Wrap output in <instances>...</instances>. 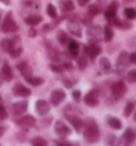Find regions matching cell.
Segmentation results:
<instances>
[{
  "label": "cell",
  "instance_id": "6da1fadb",
  "mask_svg": "<svg viewBox=\"0 0 136 146\" xmlns=\"http://www.w3.org/2000/svg\"><path fill=\"white\" fill-rule=\"evenodd\" d=\"M83 139L87 143H95L98 142L101 138V130L97 121L94 118H87L86 121H83Z\"/></svg>",
  "mask_w": 136,
  "mask_h": 146
},
{
  "label": "cell",
  "instance_id": "7a4b0ae2",
  "mask_svg": "<svg viewBox=\"0 0 136 146\" xmlns=\"http://www.w3.org/2000/svg\"><path fill=\"white\" fill-rule=\"evenodd\" d=\"M68 31L74 37H82V23L77 13L68 17Z\"/></svg>",
  "mask_w": 136,
  "mask_h": 146
},
{
  "label": "cell",
  "instance_id": "3957f363",
  "mask_svg": "<svg viewBox=\"0 0 136 146\" xmlns=\"http://www.w3.org/2000/svg\"><path fill=\"white\" fill-rule=\"evenodd\" d=\"M0 31L3 33H16L19 31V25L13 19V13L12 12H8L5 17L1 21V25H0Z\"/></svg>",
  "mask_w": 136,
  "mask_h": 146
},
{
  "label": "cell",
  "instance_id": "277c9868",
  "mask_svg": "<svg viewBox=\"0 0 136 146\" xmlns=\"http://www.w3.org/2000/svg\"><path fill=\"white\" fill-rule=\"evenodd\" d=\"M86 36L90 44H97L103 38V29L98 24H89L86 29Z\"/></svg>",
  "mask_w": 136,
  "mask_h": 146
},
{
  "label": "cell",
  "instance_id": "5b68a950",
  "mask_svg": "<svg viewBox=\"0 0 136 146\" xmlns=\"http://www.w3.org/2000/svg\"><path fill=\"white\" fill-rule=\"evenodd\" d=\"M36 122H37L36 118L30 114H21V115L15 117V125H17V126L24 129V130H28L30 127H34L36 126Z\"/></svg>",
  "mask_w": 136,
  "mask_h": 146
},
{
  "label": "cell",
  "instance_id": "8992f818",
  "mask_svg": "<svg viewBox=\"0 0 136 146\" xmlns=\"http://www.w3.org/2000/svg\"><path fill=\"white\" fill-rule=\"evenodd\" d=\"M44 44H45L46 56H48V58H49L52 62H60L61 58H62V53H61V50L58 49L57 46H54L50 41H48V40H45Z\"/></svg>",
  "mask_w": 136,
  "mask_h": 146
},
{
  "label": "cell",
  "instance_id": "52a82bcc",
  "mask_svg": "<svg viewBox=\"0 0 136 146\" xmlns=\"http://www.w3.org/2000/svg\"><path fill=\"white\" fill-rule=\"evenodd\" d=\"M127 93V85H125L124 81H115L112 85H111V94L114 96L115 100H120L122 97Z\"/></svg>",
  "mask_w": 136,
  "mask_h": 146
},
{
  "label": "cell",
  "instance_id": "ba28073f",
  "mask_svg": "<svg viewBox=\"0 0 136 146\" xmlns=\"http://www.w3.org/2000/svg\"><path fill=\"white\" fill-rule=\"evenodd\" d=\"M83 102L85 105L90 106V108H95L99 104V90L98 89H91L90 92H87L83 97Z\"/></svg>",
  "mask_w": 136,
  "mask_h": 146
},
{
  "label": "cell",
  "instance_id": "9c48e42d",
  "mask_svg": "<svg viewBox=\"0 0 136 146\" xmlns=\"http://www.w3.org/2000/svg\"><path fill=\"white\" fill-rule=\"evenodd\" d=\"M54 131L58 137H62V138H66L72 134V129L65 123L64 119H57L54 122Z\"/></svg>",
  "mask_w": 136,
  "mask_h": 146
},
{
  "label": "cell",
  "instance_id": "30bf717a",
  "mask_svg": "<svg viewBox=\"0 0 136 146\" xmlns=\"http://www.w3.org/2000/svg\"><path fill=\"white\" fill-rule=\"evenodd\" d=\"M66 98V93L64 89H53L50 93V105L53 106H60V104L64 102V100Z\"/></svg>",
  "mask_w": 136,
  "mask_h": 146
},
{
  "label": "cell",
  "instance_id": "8fae6325",
  "mask_svg": "<svg viewBox=\"0 0 136 146\" xmlns=\"http://www.w3.org/2000/svg\"><path fill=\"white\" fill-rule=\"evenodd\" d=\"M128 65H129V53L127 52V50H122L120 53H119V56H118V58H116V64H115L116 70L122 72V70L127 69Z\"/></svg>",
  "mask_w": 136,
  "mask_h": 146
},
{
  "label": "cell",
  "instance_id": "7c38bea8",
  "mask_svg": "<svg viewBox=\"0 0 136 146\" xmlns=\"http://www.w3.org/2000/svg\"><path fill=\"white\" fill-rule=\"evenodd\" d=\"M12 93H13V96H16V97L28 98V97L32 94V90H30L28 86L23 85L21 82H16V84L13 85V88H12Z\"/></svg>",
  "mask_w": 136,
  "mask_h": 146
},
{
  "label": "cell",
  "instance_id": "4fadbf2b",
  "mask_svg": "<svg viewBox=\"0 0 136 146\" xmlns=\"http://www.w3.org/2000/svg\"><path fill=\"white\" fill-rule=\"evenodd\" d=\"M34 109H36V113L41 117H45V115L49 114L50 111V104L44 98H40V100L36 101L34 104Z\"/></svg>",
  "mask_w": 136,
  "mask_h": 146
},
{
  "label": "cell",
  "instance_id": "5bb4252c",
  "mask_svg": "<svg viewBox=\"0 0 136 146\" xmlns=\"http://www.w3.org/2000/svg\"><path fill=\"white\" fill-rule=\"evenodd\" d=\"M27 110H28V101L27 100L16 101V102H13V104L11 105V113L15 115V117L24 114Z\"/></svg>",
  "mask_w": 136,
  "mask_h": 146
},
{
  "label": "cell",
  "instance_id": "9a60e30c",
  "mask_svg": "<svg viewBox=\"0 0 136 146\" xmlns=\"http://www.w3.org/2000/svg\"><path fill=\"white\" fill-rule=\"evenodd\" d=\"M85 54L87 57H90L91 60H95L99 54L102 53V48L98 45V44H89V45L85 46Z\"/></svg>",
  "mask_w": 136,
  "mask_h": 146
},
{
  "label": "cell",
  "instance_id": "2e32d148",
  "mask_svg": "<svg viewBox=\"0 0 136 146\" xmlns=\"http://www.w3.org/2000/svg\"><path fill=\"white\" fill-rule=\"evenodd\" d=\"M118 7H119V3H118V0H112L111 3L108 4V7L106 8V11H104V19L107 21H111L112 19L116 17V11H118Z\"/></svg>",
  "mask_w": 136,
  "mask_h": 146
},
{
  "label": "cell",
  "instance_id": "e0dca14e",
  "mask_svg": "<svg viewBox=\"0 0 136 146\" xmlns=\"http://www.w3.org/2000/svg\"><path fill=\"white\" fill-rule=\"evenodd\" d=\"M20 41V37H17V36H15L13 38H3L1 41H0V48H1V50L3 52H9V50L13 48L15 45H17V42Z\"/></svg>",
  "mask_w": 136,
  "mask_h": 146
},
{
  "label": "cell",
  "instance_id": "ac0fdd59",
  "mask_svg": "<svg viewBox=\"0 0 136 146\" xmlns=\"http://www.w3.org/2000/svg\"><path fill=\"white\" fill-rule=\"evenodd\" d=\"M65 114H66V113H65ZM66 118H68V121L73 126V129H74L77 133H81V130H82V127H83V121L81 119V117H78V115H76V114H66Z\"/></svg>",
  "mask_w": 136,
  "mask_h": 146
},
{
  "label": "cell",
  "instance_id": "d6986e66",
  "mask_svg": "<svg viewBox=\"0 0 136 146\" xmlns=\"http://www.w3.org/2000/svg\"><path fill=\"white\" fill-rule=\"evenodd\" d=\"M136 139V131L131 127H127L124 131H123V135H122V143L124 145H131V143L135 142Z\"/></svg>",
  "mask_w": 136,
  "mask_h": 146
},
{
  "label": "cell",
  "instance_id": "ffe728a7",
  "mask_svg": "<svg viewBox=\"0 0 136 146\" xmlns=\"http://www.w3.org/2000/svg\"><path fill=\"white\" fill-rule=\"evenodd\" d=\"M68 45V54L70 56V58H76L81 52V45L76 40H69V42L66 44Z\"/></svg>",
  "mask_w": 136,
  "mask_h": 146
},
{
  "label": "cell",
  "instance_id": "44dd1931",
  "mask_svg": "<svg viewBox=\"0 0 136 146\" xmlns=\"http://www.w3.org/2000/svg\"><path fill=\"white\" fill-rule=\"evenodd\" d=\"M74 9H76V4L73 3L72 0H60V11L64 15L74 12Z\"/></svg>",
  "mask_w": 136,
  "mask_h": 146
},
{
  "label": "cell",
  "instance_id": "7402d4cb",
  "mask_svg": "<svg viewBox=\"0 0 136 146\" xmlns=\"http://www.w3.org/2000/svg\"><path fill=\"white\" fill-rule=\"evenodd\" d=\"M0 74H1V77H3L4 81H11L12 78H13L12 68H11V65H9L7 61L3 62V65H1V70H0Z\"/></svg>",
  "mask_w": 136,
  "mask_h": 146
},
{
  "label": "cell",
  "instance_id": "603a6c76",
  "mask_svg": "<svg viewBox=\"0 0 136 146\" xmlns=\"http://www.w3.org/2000/svg\"><path fill=\"white\" fill-rule=\"evenodd\" d=\"M110 25H115V27H118L119 29H124V31L132 28V24H131L129 20H120V19H118V17L111 20V21H110Z\"/></svg>",
  "mask_w": 136,
  "mask_h": 146
},
{
  "label": "cell",
  "instance_id": "cb8c5ba5",
  "mask_svg": "<svg viewBox=\"0 0 136 146\" xmlns=\"http://www.w3.org/2000/svg\"><path fill=\"white\" fill-rule=\"evenodd\" d=\"M16 68H17V70H19L20 74H21L23 77H28V76H30V74H33V70H32V68H30V65H29V62L28 61L19 62Z\"/></svg>",
  "mask_w": 136,
  "mask_h": 146
},
{
  "label": "cell",
  "instance_id": "d4e9b609",
  "mask_svg": "<svg viewBox=\"0 0 136 146\" xmlns=\"http://www.w3.org/2000/svg\"><path fill=\"white\" fill-rule=\"evenodd\" d=\"M106 122L114 130H120L122 129V121L115 115H106Z\"/></svg>",
  "mask_w": 136,
  "mask_h": 146
},
{
  "label": "cell",
  "instance_id": "484cf974",
  "mask_svg": "<svg viewBox=\"0 0 136 146\" xmlns=\"http://www.w3.org/2000/svg\"><path fill=\"white\" fill-rule=\"evenodd\" d=\"M25 24L27 25H30V27H36L38 24L42 21V16L41 15H37V13H32V15L27 16L25 19H24Z\"/></svg>",
  "mask_w": 136,
  "mask_h": 146
},
{
  "label": "cell",
  "instance_id": "4316f807",
  "mask_svg": "<svg viewBox=\"0 0 136 146\" xmlns=\"http://www.w3.org/2000/svg\"><path fill=\"white\" fill-rule=\"evenodd\" d=\"M101 12H102V7H101V1L98 0L95 4H91L90 8L87 9L86 15L89 16V17H91V19H93V17H95V16H98Z\"/></svg>",
  "mask_w": 136,
  "mask_h": 146
},
{
  "label": "cell",
  "instance_id": "83f0119b",
  "mask_svg": "<svg viewBox=\"0 0 136 146\" xmlns=\"http://www.w3.org/2000/svg\"><path fill=\"white\" fill-rule=\"evenodd\" d=\"M99 66H101L102 73H106V74L111 73V70H112V65H111V62L107 57H102L99 60Z\"/></svg>",
  "mask_w": 136,
  "mask_h": 146
},
{
  "label": "cell",
  "instance_id": "f1b7e54d",
  "mask_svg": "<svg viewBox=\"0 0 136 146\" xmlns=\"http://www.w3.org/2000/svg\"><path fill=\"white\" fill-rule=\"evenodd\" d=\"M24 80L27 81L30 86H40V85L44 84V78L42 77H36L33 74H30L28 77H24Z\"/></svg>",
  "mask_w": 136,
  "mask_h": 146
},
{
  "label": "cell",
  "instance_id": "f546056e",
  "mask_svg": "<svg viewBox=\"0 0 136 146\" xmlns=\"http://www.w3.org/2000/svg\"><path fill=\"white\" fill-rule=\"evenodd\" d=\"M114 38V31H112V27L110 25V24H107V25H104L103 27V40L107 42L112 41Z\"/></svg>",
  "mask_w": 136,
  "mask_h": 146
},
{
  "label": "cell",
  "instance_id": "4dcf8cb0",
  "mask_svg": "<svg viewBox=\"0 0 136 146\" xmlns=\"http://www.w3.org/2000/svg\"><path fill=\"white\" fill-rule=\"evenodd\" d=\"M77 60V68L79 70H85L87 68V56L86 54H78L76 57Z\"/></svg>",
  "mask_w": 136,
  "mask_h": 146
},
{
  "label": "cell",
  "instance_id": "1f68e13d",
  "mask_svg": "<svg viewBox=\"0 0 136 146\" xmlns=\"http://www.w3.org/2000/svg\"><path fill=\"white\" fill-rule=\"evenodd\" d=\"M57 40H58V42L61 45H66L69 42V40H70V37H69V35L65 31L60 29V31H57Z\"/></svg>",
  "mask_w": 136,
  "mask_h": 146
},
{
  "label": "cell",
  "instance_id": "d6a6232c",
  "mask_svg": "<svg viewBox=\"0 0 136 146\" xmlns=\"http://www.w3.org/2000/svg\"><path fill=\"white\" fill-rule=\"evenodd\" d=\"M21 53H23V46L19 45V44H17V45H15L11 50H9V52H8V54H9L12 58L20 57V56H21Z\"/></svg>",
  "mask_w": 136,
  "mask_h": 146
},
{
  "label": "cell",
  "instance_id": "836d02e7",
  "mask_svg": "<svg viewBox=\"0 0 136 146\" xmlns=\"http://www.w3.org/2000/svg\"><path fill=\"white\" fill-rule=\"evenodd\" d=\"M124 17L127 20H135L136 19V9L133 7H127L124 8Z\"/></svg>",
  "mask_w": 136,
  "mask_h": 146
},
{
  "label": "cell",
  "instance_id": "e575fe53",
  "mask_svg": "<svg viewBox=\"0 0 136 146\" xmlns=\"http://www.w3.org/2000/svg\"><path fill=\"white\" fill-rule=\"evenodd\" d=\"M135 102L133 101H128L127 104H125L124 106V111H123V114H124V117H131L132 115V111L135 110Z\"/></svg>",
  "mask_w": 136,
  "mask_h": 146
},
{
  "label": "cell",
  "instance_id": "d590c367",
  "mask_svg": "<svg viewBox=\"0 0 136 146\" xmlns=\"http://www.w3.org/2000/svg\"><path fill=\"white\" fill-rule=\"evenodd\" d=\"M30 143L33 146H46L48 145V141L45 138H42V137H33V138L30 139Z\"/></svg>",
  "mask_w": 136,
  "mask_h": 146
},
{
  "label": "cell",
  "instance_id": "8d00e7d4",
  "mask_svg": "<svg viewBox=\"0 0 136 146\" xmlns=\"http://www.w3.org/2000/svg\"><path fill=\"white\" fill-rule=\"evenodd\" d=\"M46 13H48V16H50L52 19H56L57 16H58V12H57V8L54 7L53 4H48L46 5Z\"/></svg>",
  "mask_w": 136,
  "mask_h": 146
},
{
  "label": "cell",
  "instance_id": "74e56055",
  "mask_svg": "<svg viewBox=\"0 0 136 146\" xmlns=\"http://www.w3.org/2000/svg\"><path fill=\"white\" fill-rule=\"evenodd\" d=\"M127 81L129 84H136V68L135 69H131L127 72V76H125Z\"/></svg>",
  "mask_w": 136,
  "mask_h": 146
},
{
  "label": "cell",
  "instance_id": "f35d334b",
  "mask_svg": "<svg viewBox=\"0 0 136 146\" xmlns=\"http://www.w3.org/2000/svg\"><path fill=\"white\" fill-rule=\"evenodd\" d=\"M49 68L54 73H64V68H62V65H60V62H52Z\"/></svg>",
  "mask_w": 136,
  "mask_h": 146
},
{
  "label": "cell",
  "instance_id": "ab89813d",
  "mask_svg": "<svg viewBox=\"0 0 136 146\" xmlns=\"http://www.w3.org/2000/svg\"><path fill=\"white\" fill-rule=\"evenodd\" d=\"M53 142H54V145H57V146H72V142L66 141V139L62 138V137H60L58 139H54Z\"/></svg>",
  "mask_w": 136,
  "mask_h": 146
},
{
  "label": "cell",
  "instance_id": "60d3db41",
  "mask_svg": "<svg viewBox=\"0 0 136 146\" xmlns=\"http://www.w3.org/2000/svg\"><path fill=\"white\" fill-rule=\"evenodd\" d=\"M62 82H64V85L66 88H73V86L77 84V80H69L68 77H64V78H62Z\"/></svg>",
  "mask_w": 136,
  "mask_h": 146
},
{
  "label": "cell",
  "instance_id": "b9f144b4",
  "mask_svg": "<svg viewBox=\"0 0 136 146\" xmlns=\"http://www.w3.org/2000/svg\"><path fill=\"white\" fill-rule=\"evenodd\" d=\"M7 117H8L7 110H5V108H4L3 105L0 104V122L4 121V119H7Z\"/></svg>",
  "mask_w": 136,
  "mask_h": 146
},
{
  "label": "cell",
  "instance_id": "7bdbcfd3",
  "mask_svg": "<svg viewBox=\"0 0 136 146\" xmlns=\"http://www.w3.org/2000/svg\"><path fill=\"white\" fill-rule=\"evenodd\" d=\"M115 141H116V138H115V135H114L112 133L107 134V138H106V143H107V145H115Z\"/></svg>",
  "mask_w": 136,
  "mask_h": 146
},
{
  "label": "cell",
  "instance_id": "ee69618b",
  "mask_svg": "<svg viewBox=\"0 0 136 146\" xmlns=\"http://www.w3.org/2000/svg\"><path fill=\"white\" fill-rule=\"evenodd\" d=\"M72 97H73V100L76 101V102H79L81 101V90H73L72 92Z\"/></svg>",
  "mask_w": 136,
  "mask_h": 146
},
{
  "label": "cell",
  "instance_id": "f6af8a7d",
  "mask_svg": "<svg viewBox=\"0 0 136 146\" xmlns=\"http://www.w3.org/2000/svg\"><path fill=\"white\" fill-rule=\"evenodd\" d=\"M52 121H53V118H52V117H49V118H42L41 119V125H42V126H48V125H50V123H52Z\"/></svg>",
  "mask_w": 136,
  "mask_h": 146
},
{
  "label": "cell",
  "instance_id": "bcb514c9",
  "mask_svg": "<svg viewBox=\"0 0 136 146\" xmlns=\"http://www.w3.org/2000/svg\"><path fill=\"white\" fill-rule=\"evenodd\" d=\"M52 28H53L52 24H44V27H42V32H44V33H48V32L52 31Z\"/></svg>",
  "mask_w": 136,
  "mask_h": 146
},
{
  "label": "cell",
  "instance_id": "7dc6e473",
  "mask_svg": "<svg viewBox=\"0 0 136 146\" xmlns=\"http://www.w3.org/2000/svg\"><path fill=\"white\" fill-rule=\"evenodd\" d=\"M129 64H136V52L129 53Z\"/></svg>",
  "mask_w": 136,
  "mask_h": 146
},
{
  "label": "cell",
  "instance_id": "c3c4849f",
  "mask_svg": "<svg viewBox=\"0 0 136 146\" xmlns=\"http://www.w3.org/2000/svg\"><path fill=\"white\" fill-rule=\"evenodd\" d=\"M90 1L91 0H77V4H78L79 7H85V5H87Z\"/></svg>",
  "mask_w": 136,
  "mask_h": 146
},
{
  "label": "cell",
  "instance_id": "681fc988",
  "mask_svg": "<svg viewBox=\"0 0 136 146\" xmlns=\"http://www.w3.org/2000/svg\"><path fill=\"white\" fill-rule=\"evenodd\" d=\"M62 68H64V70H73V65L70 64V62H65V64H62Z\"/></svg>",
  "mask_w": 136,
  "mask_h": 146
},
{
  "label": "cell",
  "instance_id": "f907efd6",
  "mask_svg": "<svg viewBox=\"0 0 136 146\" xmlns=\"http://www.w3.org/2000/svg\"><path fill=\"white\" fill-rule=\"evenodd\" d=\"M28 35H29V37H36V35H37V31L34 29V27L30 28L29 32H28Z\"/></svg>",
  "mask_w": 136,
  "mask_h": 146
},
{
  "label": "cell",
  "instance_id": "816d5d0a",
  "mask_svg": "<svg viewBox=\"0 0 136 146\" xmlns=\"http://www.w3.org/2000/svg\"><path fill=\"white\" fill-rule=\"evenodd\" d=\"M32 4H34V3H32V1H30V0H24L23 1V5L24 7H32Z\"/></svg>",
  "mask_w": 136,
  "mask_h": 146
},
{
  "label": "cell",
  "instance_id": "f5cc1de1",
  "mask_svg": "<svg viewBox=\"0 0 136 146\" xmlns=\"http://www.w3.org/2000/svg\"><path fill=\"white\" fill-rule=\"evenodd\" d=\"M7 130V127L5 126H1V125H0V138H1V137H3V134H4V131Z\"/></svg>",
  "mask_w": 136,
  "mask_h": 146
},
{
  "label": "cell",
  "instance_id": "db71d44e",
  "mask_svg": "<svg viewBox=\"0 0 136 146\" xmlns=\"http://www.w3.org/2000/svg\"><path fill=\"white\" fill-rule=\"evenodd\" d=\"M0 1L3 4H5V5H9V4H11V0H0Z\"/></svg>",
  "mask_w": 136,
  "mask_h": 146
},
{
  "label": "cell",
  "instance_id": "11a10c76",
  "mask_svg": "<svg viewBox=\"0 0 136 146\" xmlns=\"http://www.w3.org/2000/svg\"><path fill=\"white\" fill-rule=\"evenodd\" d=\"M133 1H136V0H123V3H125V4H131Z\"/></svg>",
  "mask_w": 136,
  "mask_h": 146
},
{
  "label": "cell",
  "instance_id": "9f6ffc18",
  "mask_svg": "<svg viewBox=\"0 0 136 146\" xmlns=\"http://www.w3.org/2000/svg\"><path fill=\"white\" fill-rule=\"evenodd\" d=\"M132 114H133V121L136 122V110H133V111H132Z\"/></svg>",
  "mask_w": 136,
  "mask_h": 146
},
{
  "label": "cell",
  "instance_id": "6f0895ef",
  "mask_svg": "<svg viewBox=\"0 0 136 146\" xmlns=\"http://www.w3.org/2000/svg\"><path fill=\"white\" fill-rule=\"evenodd\" d=\"M3 82H4V80H3V77H1V74H0V86L3 85Z\"/></svg>",
  "mask_w": 136,
  "mask_h": 146
},
{
  "label": "cell",
  "instance_id": "680465c9",
  "mask_svg": "<svg viewBox=\"0 0 136 146\" xmlns=\"http://www.w3.org/2000/svg\"><path fill=\"white\" fill-rule=\"evenodd\" d=\"M0 23H1V12H0Z\"/></svg>",
  "mask_w": 136,
  "mask_h": 146
},
{
  "label": "cell",
  "instance_id": "91938a15",
  "mask_svg": "<svg viewBox=\"0 0 136 146\" xmlns=\"http://www.w3.org/2000/svg\"><path fill=\"white\" fill-rule=\"evenodd\" d=\"M0 104H1V97H0Z\"/></svg>",
  "mask_w": 136,
  "mask_h": 146
},
{
  "label": "cell",
  "instance_id": "94428289",
  "mask_svg": "<svg viewBox=\"0 0 136 146\" xmlns=\"http://www.w3.org/2000/svg\"><path fill=\"white\" fill-rule=\"evenodd\" d=\"M0 62H1V58H0Z\"/></svg>",
  "mask_w": 136,
  "mask_h": 146
}]
</instances>
